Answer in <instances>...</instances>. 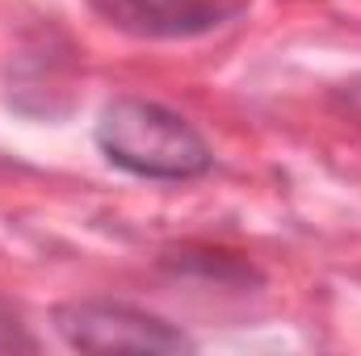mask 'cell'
I'll use <instances>...</instances> for the list:
<instances>
[{"instance_id":"obj_2","label":"cell","mask_w":361,"mask_h":356,"mask_svg":"<svg viewBox=\"0 0 361 356\" xmlns=\"http://www.w3.org/2000/svg\"><path fill=\"white\" fill-rule=\"evenodd\" d=\"M59 336L80 352H185L193 348L164 319L126 302H76L59 314Z\"/></svg>"},{"instance_id":"obj_3","label":"cell","mask_w":361,"mask_h":356,"mask_svg":"<svg viewBox=\"0 0 361 356\" xmlns=\"http://www.w3.org/2000/svg\"><path fill=\"white\" fill-rule=\"evenodd\" d=\"M248 0H109L105 17L143 38H197L231 17H240Z\"/></svg>"},{"instance_id":"obj_1","label":"cell","mask_w":361,"mask_h":356,"mask_svg":"<svg viewBox=\"0 0 361 356\" xmlns=\"http://www.w3.org/2000/svg\"><path fill=\"white\" fill-rule=\"evenodd\" d=\"M101 155L143 180H193L210 168L206 139L173 109L139 96H122L105 105L97 122Z\"/></svg>"}]
</instances>
